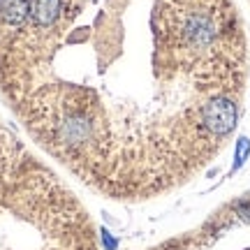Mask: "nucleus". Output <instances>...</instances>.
Returning a JSON list of instances; mask_svg holds the SVG:
<instances>
[{"label":"nucleus","instance_id":"1","mask_svg":"<svg viewBox=\"0 0 250 250\" xmlns=\"http://www.w3.org/2000/svg\"><path fill=\"white\" fill-rule=\"evenodd\" d=\"M30 17V0H0V21L5 26L21 28Z\"/></svg>","mask_w":250,"mask_h":250},{"label":"nucleus","instance_id":"2","mask_svg":"<svg viewBox=\"0 0 250 250\" xmlns=\"http://www.w3.org/2000/svg\"><path fill=\"white\" fill-rule=\"evenodd\" d=\"M248 153H250V139H248V137H241V139L236 142V153H234V171H236L243 162H246Z\"/></svg>","mask_w":250,"mask_h":250},{"label":"nucleus","instance_id":"3","mask_svg":"<svg viewBox=\"0 0 250 250\" xmlns=\"http://www.w3.org/2000/svg\"><path fill=\"white\" fill-rule=\"evenodd\" d=\"M102 243H104V248L107 250H116L118 248V241L109 232H102Z\"/></svg>","mask_w":250,"mask_h":250}]
</instances>
